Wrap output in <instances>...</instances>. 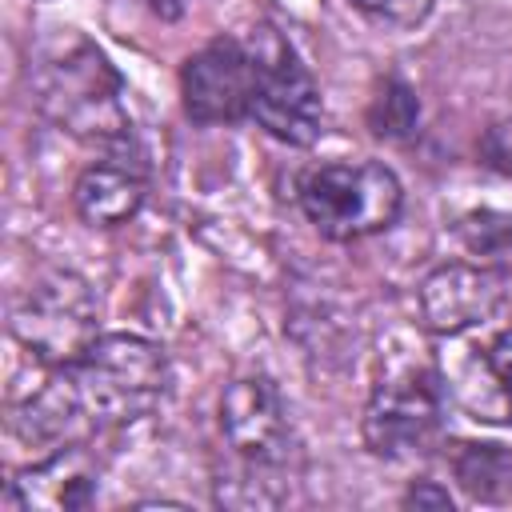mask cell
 <instances>
[{
  "label": "cell",
  "instance_id": "1",
  "mask_svg": "<svg viewBox=\"0 0 512 512\" xmlns=\"http://www.w3.org/2000/svg\"><path fill=\"white\" fill-rule=\"evenodd\" d=\"M168 384L172 368L160 344L132 332L100 336L12 412V428L28 444H76L88 432L148 416L168 396Z\"/></svg>",
  "mask_w": 512,
  "mask_h": 512
},
{
  "label": "cell",
  "instance_id": "2",
  "mask_svg": "<svg viewBox=\"0 0 512 512\" xmlns=\"http://www.w3.org/2000/svg\"><path fill=\"white\" fill-rule=\"evenodd\" d=\"M120 96V76L88 40H64L36 64V104L80 140L104 148H120L128 140V108Z\"/></svg>",
  "mask_w": 512,
  "mask_h": 512
},
{
  "label": "cell",
  "instance_id": "3",
  "mask_svg": "<svg viewBox=\"0 0 512 512\" xmlns=\"http://www.w3.org/2000/svg\"><path fill=\"white\" fill-rule=\"evenodd\" d=\"M220 432L236 456V476L216 480V496L228 504H276L264 488L280 484L292 460V424L272 380H232L220 400Z\"/></svg>",
  "mask_w": 512,
  "mask_h": 512
},
{
  "label": "cell",
  "instance_id": "4",
  "mask_svg": "<svg viewBox=\"0 0 512 512\" xmlns=\"http://www.w3.org/2000/svg\"><path fill=\"white\" fill-rule=\"evenodd\" d=\"M404 204L400 180L376 160L320 164L300 180V208L328 240H364L396 224Z\"/></svg>",
  "mask_w": 512,
  "mask_h": 512
},
{
  "label": "cell",
  "instance_id": "5",
  "mask_svg": "<svg viewBox=\"0 0 512 512\" xmlns=\"http://www.w3.org/2000/svg\"><path fill=\"white\" fill-rule=\"evenodd\" d=\"M8 324L36 360L64 368L100 340V304L84 276L48 268L16 296Z\"/></svg>",
  "mask_w": 512,
  "mask_h": 512
},
{
  "label": "cell",
  "instance_id": "6",
  "mask_svg": "<svg viewBox=\"0 0 512 512\" xmlns=\"http://www.w3.org/2000/svg\"><path fill=\"white\" fill-rule=\"evenodd\" d=\"M440 380L460 412L480 424H512V320L480 336L452 332Z\"/></svg>",
  "mask_w": 512,
  "mask_h": 512
},
{
  "label": "cell",
  "instance_id": "7",
  "mask_svg": "<svg viewBox=\"0 0 512 512\" xmlns=\"http://www.w3.org/2000/svg\"><path fill=\"white\" fill-rule=\"evenodd\" d=\"M440 440V384L424 368L376 384L364 408V444L384 460L424 456Z\"/></svg>",
  "mask_w": 512,
  "mask_h": 512
},
{
  "label": "cell",
  "instance_id": "8",
  "mask_svg": "<svg viewBox=\"0 0 512 512\" xmlns=\"http://www.w3.org/2000/svg\"><path fill=\"white\" fill-rule=\"evenodd\" d=\"M252 120L284 140V144H312L324 128V104L320 88L308 76V68L296 60V52L268 36L264 48H256V96H252Z\"/></svg>",
  "mask_w": 512,
  "mask_h": 512
},
{
  "label": "cell",
  "instance_id": "9",
  "mask_svg": "<svg viewBox=\"0 0 512 512\" xmlns=\"http://www.w3.org/2000/svg\"><path fill=\"white\" fill-rule=\"evenodd\" d=\"M184 112L196 124H232L252 116L256 52L240 40H212L180 72Z\"/></svg>",
  "mask_w": 512,
  "mask_h": 512
},
{
  "label": "cell",
  "instance_id": "10",
  "mask_svg": "<svg viewBox=\"0 0 512 512\" xmlns=\"http://www.w3.org/2000/svg\"><path fill=\"white\" fill-rule=\"evenodd\" d=\"M504 272L488 264H444L420 284V316L436 336L468 332L504 304Z\"/></svg>",
  "mask_w": 512,
  "mask_h": 512
},
{
  "label": "cell",
  "instance_id": "11",
  "mask_svg": "<svg viewBox=\"0 0 512 512\" xmlns=\"http://www.w3.org/2000/svg\"><path fill=\"white\" fill-rule=\"evenodd\" d=\"M92 496H96V460L88 456V448L80 440L52 448L44 460L24 468L12 480V492H8L12 504H20V508H48V512L84 508Z\"/></svg>",
  "mask_w": 512,
  "mask_h": 512
},
{
  "label": "cell",
  "instance_id": "12",
  "mask_svg": "<svg viewBox=\"0 0 512 512\" xmlns=\"http://www.w3.org/2000/svg\"><path fill=\"white\" fill-rule=\"evenodd\" d=\"M144 192H148V180H144L140 164L112 152V156H104L80 172L72 200H76V212L92 228H116L140 212Z\"/></svg>",
  "mask_w": 512,
  "mask_h": 512
},
{
  "label": "cell",
  "instance_id": "13",
  "mask_svg": "<svg viewBox=\"0 0 512 512\" xmlns=\"http://www.w3.org/2000/svg\"><path fill=\"white\" fill-rule=\"evenodd\" d=\"M456 480L472 500L484 504H504L512 500V452L500 444H460L456 460Z\"/></svg>",
  "mask_w": 512,
  "mask_h": 512
},
{
  "label": "cell",
  "instance_id": "14",
  "mask_svg": "<svg viewBox=\"0 0 512 512\" xmlns=\"http://www.w3.org/2000/svg\"><path fill=\"white\" fill-rule=\"evenodd\" d=\"M460 244L468 248V256H476V264L488 268H504L512 264V216L496 212V208H480L460 216Z\"/></svg>",
  "mask_w": 512,
  "mask_h": 512
},
{
  "label": "cell",
  "instance_id": "15",
  "mask_svg": "<svg viewBox=\"0 0 512 512\" xmlns=\"http://www.w3.org/2000/svg\"><path fill=\"white\" fill-rule=\"evenodd\" d=\"M416 116H420V104H416L412 88L400 84V80H384L380 92H376V100H372V108H368L372 132L376 136H388V140L408 136L412 124H416Z\"/></svg>",
  "mask_w": 512,
  "mask_h": 512
},
{
  "label": "cell",
  "instance_id": "16",
  "mask_svg": "<svg viewBox=\"0 0 512 512\" xmlns=\"http://www.w3.org/2000/svg\"><path fill=\"white\" fill-rule=\"evenodd\" d=\"M352 4L384 28H416L432 8V0H352Z\"/></svg>",
  "mask_w": 512,
  "mask_h": 512
},
{
  "label": "cell",
  "instance_id": "17",
  "mask_svg": "<svg viewBox=\"0 0 512 512\" xmlns=\"http://www.w3.org/2000/svg\"><path fill=\"white\" fill-rule=\"evenodd\" d=\"M404 504H432V508H452V496L444 492V488H436V484H412L408 488V496H404Z\"/></svg>",
  "mask_w": 512,
  "mask_h": 512
},
{
  "label": "cell",
  "instance_id": "18",
  "mask_svg": "<svg viewBox=\"0 0 512 512\" xmlns=\"http://www.w3.org/2000/svg\"><path fill=\"white\" fill-rule=\"evenodd\" d=\"M184 4H188V0H148V8H152V12H160V16H168V20H172V16H180V12H184Z\"/></svg>",
  "mask_w": 512,
  "mask_h": 512
}]
</instances>
